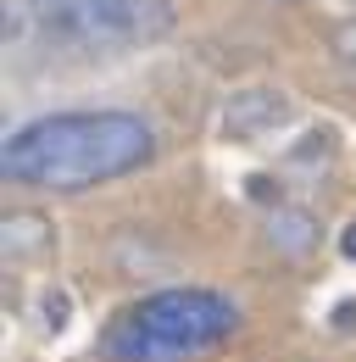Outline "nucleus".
Masks as SVG:
<instances>
[{
	"mask_svg": "<svg viewBox=\"0 0 356 362\" xmlns=\"http://www.w3.org/2000/svg\"><path fill=\"white\" fill-rule=\"evenodd\" d=\"M156 162V129L150 117L123 106L95 112H50L23 123L0 145L6 184L28 195H89L117 179H134Z\"/></svg>",
	"mask_w": 356,
	"mask_h": 362,
	"instance_id": "nucleus-1",
	"label": "nucleus"
},
{
	"mask_svg": "<svg viewBox=\"0 0 356 362\" xmlns=\"http://www.w3.org/2000/svg\"><path fill=\"white\" fill-rule=\"evenodd\" d=\"M239 329V307L206 290V284H167L129 301L123 313L100 329L106 362H189L201 351H218Z\"/></svg>",
	"mask_w": 356,
	"mask_h": 362,
	"instance_id": "nucleus-2",
	"label": "nucleus"
},
{
	"mask_svg": "<svg viewBox=\"0 0 356 362\" xmlns=\"http://www.w3.org/2000/svg\"><path fill=\"white\" fill-rule=\"evenodd\" d=\"M23 11L40 23V34L73 50H129L173 28L162 0H23Z\"/></svg>",
	"mask_w": 356,
	"mask_h": 362,
	"instance_id": "nucleus-3",
	"label": "nucleus"
},
{
	"mask_svg": "<svg viewBox=\"0 0 356 362\" xmlns=\"http://www.w3.org/2000/svg\"><path fill=\"white\" fill-rule=\"evenodd\" d=\"M295 117V100L290 90H278V84H245V90H234L222 100V139L228 145H256V139L278 134L284 123Z\"/></svg>",
	"mask_w": 356,
	"mask_h": 362,
	"instance_id": "nucleus-4",
	"label": "nucleus"
},
{
	"mask_svg": "<svg viewBox=\"0 0 356 362\" xmlns=\"http://www.w3.org/2000/svg\"><path fill=\"white\" fill-rule=\"evenodd\" d=\"M0 251H6V262H40L56 251V223H50V212H34V206H17V212H6V223H0Z\"/></svg>",
	"mask_w": 356,
	"mask_h": 362,
	"instance_id": "nucleus-5",
	"label": "nucleus"
},
{
	"mask_svg": "<svg viewBox=\"0 0 356 362\" xmlns=\"http://www.w3.org/2000/svg\"><path fill=\"white\" fill-rule=\"evenodd\" d=\"M262 240L278 251V257L295 262V257H312V251L323 245V223H317V212H307V206H273Z\"/></svg>",
	"mask_w": 356,
	"mask_h": 362,
	"instance_id": "nucleus-6",
	"label": "nucleus"
},
{
	"mask_svg": "<svg viewBox=\"0 0 356 362\" xmlns=\"http://www.w3.org/2000/svg\"><path fill=\"white\" fill-rule=\"evenodd\" d=\"M328 50H334L340 67H351V73H356V17H340V23L328 28Z\"/></svg>",
	"mask_w": 356,
	"mask_h": 362,
	"instance_id": "nucleus-7",
	"label": "nucleus"
},
{
	"mask_svg": "<svg viewBox=\"0 0 356 362\" xmlns=\"http://www.w3.org/2000/svg\"><path fill=\"white\" fill-rule=\"evenodd\" d=\"M340 251H345V257H351V262H356V223L345 228V234H340Z\"/></svg>",
	"mask_w": 356,
	"mask_h": 362,
	"instance_id": "nucleus-8",
	"label": "nucleus"
},
{
	"mask_svg": "<svg viewBox=\"0 0 356 362\" xmlns=\"http://www.w3.org/2000/svg\"><path fill=\"white\" fill-rule=\"evenodd\" d=\"M100 362H106V357H100Z\"/></svg>",
	"mask_w": 356,
	"mask_h": 362,
	"instance_id": "nucleus-9",
	"label": "nucleus"
}]
</instances>
